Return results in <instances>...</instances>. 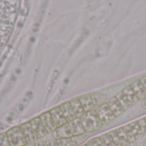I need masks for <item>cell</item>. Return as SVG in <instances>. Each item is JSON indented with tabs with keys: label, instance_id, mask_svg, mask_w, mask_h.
Instances as JSON below:
<instances>
[{
	"label": "cell",
	"instance_id": "obj_1",
	"mask_svg": "<svg viewBox=\"0 0 146 146\" xmlns=\"http://www.w3.org/2000/svg\"><path fill=\"white\" fill-rule=\"evenodd\" d=\"M80 120L86 133H94L104 127L95 110L86 112L80 117Z\"/></svg>",
	"mask_w": 146,
	"mask_h": 146
},
{
	"label": "cell",
	"instance_id": "obj_2",
	"mask_svg": "<svg viewBox=\"0 0 146 146\" xmlns=\"http://www.w3.org/2000/svg\"><path fill=\"white\" fill-rule=\"evenodd\" d=\"M6 134L10 146H26L27 144L20 126L11 127L6 132Z\"/></svg>",
	"mask_w": 146,
	"mask_h": 146
},
{
	"label": "cell",
	"instance_id": "obj_3",
	"mask_svg": "<svg viewBox=\"0 0 146 146\" xmlns=\"http://www.w3.org/2000/svg\"><path fill=\"white\" fill-rule=\"evenodd\" d=\"M95 110H96V112H97V114H98V117H99V119L102 121L104 126L110 124V122H112L116 118L106 103L97 107L95 109Z\"/></svg>",
	"mask_w": 146,
	"mask_h": 146
},
{
	"label": "cell",
	"instance_id": "obj_4",
	"mask_svg": "<svg viewBox=\"0 0 146 146\" xmlns=\"http://www.w3.org/2000/svg\"><path fill=\"white\" fill-rule=\"evenodd\" d=\"M31 123V126L33 127V130L38 139V140H40L42 139H44V137H46L49 133H47L46 129L44 128V127L43 126L39 116L34 117L33 118L31 121H29Z\"/></svg>",
	"mask_w": 146,
	"mask_h": 146
},
{
	"label": "cell",
	"instance_id": "obj_5",
	"mask_svg": "<svg viewBox=\"0 0 146 146\" xmlns=\"http://www.w3.org/2000/svg\"><path fill=\"white\" fill-rule=\"evenodd\" d=\"M52 137L55 139H65V138H72L73 131L71 129V127L68 122L65 123L64 125L56 127V129L51 133Z\"/></svg>",
	"mask_w": 146,
	"mask_h": 146
},
{
	"label": "cell",
	"instance_id": "obj_6",
	"mask_svg": "<svg viewBox=\"0 0 146 146\" xmlns=\"http://www.w3.org/2000/svg\"><path fill=\"white\" fill-rule=\"evenodd\" d=\"M20 127L23 133V135H24L27 144H33V143H36L38 141V139H37V137H36L33 130V127L31 126L30 121L22 123L20 126Z\"/></svg>",
	"mask_w": 146,
	"mask_h": 146
},
{
	"label": "cell",
	"instance_id": "obj_7",
	"mask_svg": "<svg viewBox=\"0 0 146 146\" xmlns=\"http://www.w3.org/2000/svg\"><path fill=\"white\" fill-rule=\"evenodd\" d=\"M39 118H40V121L43 124V126L44 127V128L46 129L47 133L50 134V133H52L56 129V126L50 114V111H46L43 114H41L39 115Z\"/></svg>",
	"mask_w": 146,
	"mask_h": 146
},
{
	"label": "cell",
	"instance_id": "obj_8",
	"mask_svg": "<svg viewBox=\"0 0 146 146\" xmlns=\"http://www.w3.org/2000/svg\"><path fill=\"white\" fill-rule=\"evenodd\" d=\"M49 111H50V115H51V117H52V119H53V121H54V122L57 127L67 123V121H66V119H65V117H64V115H63L59 106L54 107Z\"/></svg>",
	"mask_w": 146,
	"mask_h": 146
},
{
	"label": "cell",
	"instance_id": "obj_9",
	"mask_svg": "<svg viewBox=\"0 0 146 146\" xmlns=\"http://www.w3.org/2000/svg\"><path fill=\"white\" fill-rule=\"evenodd\" d=\"M106 104H107V105L109 106V108L110 109V110L113 112V114L115 115V117L121 116V115L125 112L124 109L121 107V104L118 102V100L116 99L115 97L110 98V99L107 101Z\"/></svg>",
	"mask_w": 146,
	"mask_h": 146
},
{
	"label": "cell",
	"instance_id": "obj_10",
	"mask_svg": "<svg viewBox=\"0 0 146 146\" xmlns=\"http://www.w3.org/2000/svg\"><path fill=\"white\" fill-rule=\"evenodd\" d=\"M78 98H79V100H80V104H81V105L85 110V113L96 109L92 97V94L82 95V96H80Z\"/></svg>",
	"mask_w": 146,
	"mask_h": 146
},
{
	"label": "cell",
	"instance_id": "obj_11",
	"mask_svg": "<svg viewBox=\"0 0 146 146\" xmlns=\"http://www.w3.org/2000/svg\"><path fill=\"white\" fill-rule=\"evenodd\" d=\"M59 107H60V109H61V110H62L67 122H70V121H74L75 118H77L74 112V110H73V109H72V106H71L69 101L62 103L61 105H59Z\"/></svg>",
	"mask_w": 146,
	"mask_h": 146
},
{
	"label": "cell",
	"instance_id": "obj_12",
	"mask_svg": "<svg viewBox=\"0 0 146 146\" xmlns=\"http://www.w3.org/2000/svg\"><path fill=\"white\" fill-rule=\"evenodd\" d=\"M130 86L132 87V89L133 90L134 93L136 94V96L138 97V98L139 99V101H142L143 99H145L146 98V91L144 87V86L142 85V83L140 82L139 80H137L135 81H133Z\"/></svg>",
	"mask_w": 146,
	"mask_h": 146
},
{
	"label": "cell",
	"instance_id": "obj_13",
	"mask_svg": "<svg viewBox=\"0 0 146 146\" xmlns=\"http://www.w3.org/2000/svg\"><path fill=\"white\" fill-rule=\"evenodd\" d=\"M68 123L71 127L74 136H79V135H83V134L86 133L85 131V128L83 127V124L81 122L80 118H75L74 121H72Z\"/></svg>",
	"mask_w": 146,
	"mask_h": 146
},
{
	"label": "cell",
	"instance_id": "obj_14",
	"mask_svg": "<svg viewBox=\"0 0 146 146\" xmlns=\"http://www.w3.org/2000/svg\"><path fill=\"white\" fill-rule=\"evenodd\" d=\"M69 103H70V104L72 106V109H73L76 117L77 118H80L85 114V110H84V109H83V107H82L79 98H74V99L70 100Z\"/></svg>",
	"mask_w": 146,
	"mask_h": 146
},
{
	"label": "cell",
	"instance_id": "obj_15",
	"mask_svg": "<svg viewBox=\"0 0 146 146\" xmlns=\"http://www.w3.org/2000/svg\"><path fill=\"white\" fill-rule=\"evenodd\" d=\"M121 92L126 95V97L130 101L132 105H134V104H138L139 102V99L138 98V97L136 96V94L134 93L133 90L132 89V87L130 86L125 87Z\"/></svg>",
	"mask_w": 146,
	"mask_h": 146
},
{
	"label": "cell",
	"instance_id": "obj_16",
	"mask_svg": "<svg viewBox=\"0 0 146 146\" xmlns=\"http://www.w3.org/2000/svg\"><path fill=\"white\" fill-rule=\"evenodd\" d=\"M115 98L118 100V102L121 104V107L124 109L125 111L127 110H129L133 106L132 104L130 103V101L127 99V98L126 97V95L122 92H120L119 93H117L116 96H115Z\"/></svg>",
	"mask_w": 146,
	"mask_h": 146
},
{
	"label": "cell",
	"instance_id": "obj_17",
	"mask_svg": "<svg viewBox=\"0 0 146 146\" xmlns=\"http://www.w3.org/2000/svg\"><path fill=\"white\" fill-rule=\"evenodd\" d=\"M92 99H93L96 108L107 103V101H105V99H106L105 96L104 94H102L101 92H95V93L92 94Z\"/></svg>",
	"mask_w": 146,
	"mask_h": 146
},
{
	"label": "cell",
	"instance_id": "obj_18",
	"mask_svg": "<svg viewBox=\"0 0 146 146\" xmlns=\"http://www.w3.org/2000/svg\"><path fill=\"white\" fill-rule=\"evenodd\" d=\"M116 133H117V135L119 137V139L121 141V144L122 146H126L130 145L129 141H128V139L126 135V133L123 129V127H119V128H116L115 129Z\"/></svg>",
	"mask_w": 146,
	"mask_h": 146
},
{
	"label": "cell",
	"instance_id": "obj_19",
	"mask_svg": "<svg viewBox=\"0 0 146 146\" xmlns=\"http://www.w3.org/2000/svg\"><path fill=\"white\" fill-rule=\"evenodd\" d=\"M129 125H130V127L132 128V131H133V133L136 139H141L143 137V135H142V133H141V130L139 128V126L138 121H133V122L129 123Z\"/></svg>",
	"mask_w": 146,
	"mask_h": 146
},
{
	"label": "cell",
	"instance_id": "obj_20",
	"mask_svg": "<svg viewBox=\"0 0 146 146\" xmlns=\"http://www.w3.org/2000/svg\"><path fill=\"white\" fill-rule=\"evenodd\" d=\"M107 134H108L110 139L111 140L113 146H122L121 144V141L119 139V137L117 135V133H116L115 129V130H112V131H110L109 133H107Z\"/></svg>",
	"mask_w": 146,
	"mask_h": 146
},
{
	"label": "cell",
	"instance_id": "obj_21",
	"mask_svg": "<svg viewBox=\"0 0 146 146\" xmlns=\"http://www.w3.org/2000/svg\"><path fill=\"white\" fill-rule=\"evenodd\" d=\"M122 127H123V129H124V131H125V133H126V135H127V139H128L129 143H130V144L134 143L137 139H136V138H135V136H134V134H133V131H132V128H131L130 125L127 124V125L123 126Z\"/></svg>",
	"mask_w": 146,
	"mask_h": 146
},
{
	"label": "cell",
	"instance_id": "obj_22",
	"mask_svg": "<svg viewBox=\"0 0 146 146\" xmlns=\"http://www.w3.org/2000/svg\"><path fill=\"white\" fill-rule=\"evenodd\" d=\"M56 141L58 146H74L71 138L60 139H56Z\"/></svg>",
	"mask_w": 146,
	"mask_h": 146
},
{
	"label": "cell",
	"instance_id": "obj_23",
	"mask_svg": "<svg viewBox=\"0 0 146 146\" xmlns=\"http://www.w3.org/2000/svg\"><path fill=\"white\" fill-rule=\"evenodd\" d=\"M99 139H100L102 145L104 146H113L112 142H111V140L110 139V138H109V136H108L107 133L102 134L101 136H99Z\"/></svg>",
	"mask_w": 146,
	"mask_h": 146
},
{
	"label": "cell",
	"instance_id": "obj_24",
	"mask_svg": "<svg viewBox=\"0 0 146 146\" xmlns=\"http://www.w3.org/2000/svg\"><path fill=\"white\" fill-rule=\"evenodd\" d=\"M86 146H104L102 145L100 139H99V137H95V138H92L91 139H89L86 143Z\"/></svg>",
	"mask_w": 146,
	"mask_h": 146
},
{
	"label": "cell",
	"instance_id": "obj_25",
	"mask_svg": "<svg viewBox=\"0 0 146 146\" xmlns=\"http://www.w3.org/2000/svg\"><path fill=\"white\" fill-rule=\"evenodd\" d=\"M85 138H86L85 134H83V135H79V136H73L71 139H72V141L74 143V145L80 146V145L82 144V142L84 141Z\"/></svg>",
	"mask_w": 146,
	"mask_h": 146
},
{
	"label": "cell",
	"instance_id": "obj_26",
	"mask_svg": "<svg viewBox=\"0 0 146 146\" xmlns=\"http://www.w3.org/2000/svg\"><path fill=\"white\" fill-rule=\"evenodd\" d=\"M138 123H139V128L141 130V133H142V135L143 137L146 134V121L145 118H141L139 119V121H137Z\"/></svg>",
	"mask_w": 146,
	"mask_h": 146
},
{
	"label": "cell",
	"instance_id": "obj_27",
	"mask_svg": "<svg viewBox=\"0 0 146 146\" xmlns=\"http://www.w3.org/2000/svg\"><path fill=\"white\" fill-rule=\"evenodd\" d=\"M0 146H10L6 133H0Z\"/></svg>",
	"mask_w": 146,
	"mask_h": 146
},
{
	"label": "cell",
	"instance_id": "obj_28",
	"mask_svg": "<svg viewBox=\"0 0 146 146\" xmlns=\"http://www.w3.org/2000/svg\"><path fill=\"white\" fill-rule=\"evenodd\" d=\"M45 145L46 146H58V145H57V141H56V139H55L54 138H52V139H50L45 140Z\"/></svg>",
	"mask_w": 146,
	"mask_h": 146
},
{
	"label": "cell",
	"instance_id": "obj_29",
	"mask_svg": "<svg viewBox=\"0 0 146 146\" xmlns=\"http://www.w3.org/2000/svg\"><path fill=\"white\" fill-rule=\"evenodd\" d=\"M139 80H140V82L142 83V85L144 86V87H145V89L146 91V75L145 76L141 77V78L139 79Z\"/></svg>",
	"mask_w": 146,
	"mask_h": 146
},
{
	"label": "cell",
	"instance_id": "obj_30",
	"mask_svg": "<svg viewBox=\"0 0 146 146\" xmlns=\"http://www.w3.org/2000/svg\"><path fill=\"white\" fill-rule=\"evenodd\" d=\"M35 146H46L45 145V141H43V140H38L36 143H35Z\"/></svg>",
	"mask_w": 146,
	"mask_h": 146
},
{
	"label": "cell",
	"instance_id": "obj_31",
	"mask_svg": "<svg viewBox=\"0 0 146 146\" xmlns=\"http://www.w3.org/2000/svg\"><path fill=\"white\" fill-rule=\"evenodd\" d=\"M141 106H142L143 109L146 110V98L145 99H143V100L141 101Z\"/></svg>",
	"mask_w": 146,
	"mask_h": 146
},
{
	"label": "cell",
	"instance_id": "obj_32",
	"mask_svg": "<svg viewBox=\"0 0 146 146\" xmlns=\"http://www.w3.org/2000/svg\"><path fill=\"white\" fill-rule=\"evenodd\" d=\"M26 146H35V143H33V144H27Z\"/></svg>",
	"mask_w": 146,
	"mask_h": 146
},
{
	"label": "cell",
	"instance_id": "obj_33",
	"mask_svg": "<svg viewBox=\"0 0 146 146\" xmlns=\"http://www.w3.org/2000/svg\"><path fill=\"white\" fill-rule=\"evenodd\" d=\"M80 146H86V144H85V145H81Z\"/></svg>",
	"mask_w": 146,
	"mask_h": 146
},
{
	"label": "cell",
	"instance_id": "obj_34",
	"mask_svg": "<svg viewBox=\"0 0 146 146\" xmlns=\"http://www.w3.org/2000/svg\"><path fill=\"white\" fill-rule=\"evenodd\" d=\"M144 145H145V146H146V141L145 142V143H144Z\"/></svg>",
	"mask_w": 146,
	"mask_h": 146
},
{
	"label": "cell",
	"instance_id": "obj_35",
	"mask_svg": "<svg viewBox=\"0 0 146 146\" xmlns=\"http://www.w3.org/2000/svg\"><path fill=\"white\" fill-rule=\"evenodd\" d=\"M140 146H145V145H144V144H143V145H140Z\"/></svg>",
	"mask_w": 146,
	"mask_h": 146
},
{
	"label": "cell",
	"instance_id": "obj_36",
	"mask_svg": "<svg viewBox=\"0 0 146 146\" xmlns=\"http://www.w3.org/2000/svg\"><path fill=\"white\" fill-rule=\"evenodd\" d=\"M145 121H146V117H145Z\"/></svg>",
	"mask_w": 146,
	"mask_h": 146
}]
</instances>
